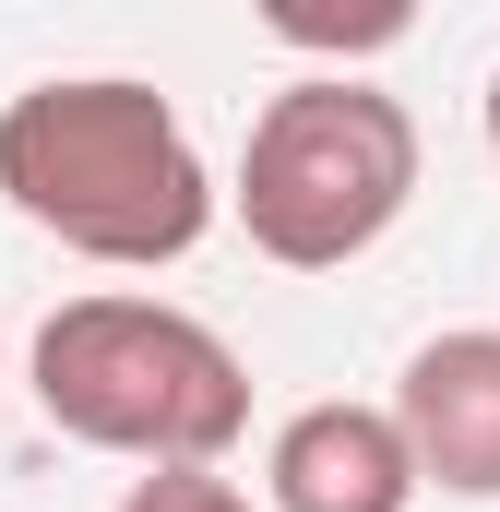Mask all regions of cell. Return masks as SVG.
Masks as SVG:
<instances>
[{
	"label": "cell",
	"instance_id": "8992f818",
	"mask_svg": "<svg viewBox=\"0 0 500 512\" xmlns=\"http://www.w3.org/2000/svg\"><path fill=\"white\" fill-rule=\"evenodd\" d=\"M262 36H286V48H334V60H358V48H393V36H405V0H381V12H298V0H274V12H262Z\"/></svg>",
	"mask_w": 500,
	"mask_h": 512
},
{
	"label": "cell",
	"instance_id": "7a4b0ae2",
	"mask_svg": "<svg viewBox=\"0 0 500 512\" xmlns=\"http://www.w3.org/2000/svg\"><path fill=\"white\" fill-rule=\"evenodd\" d=\"M24 382H36V417L60 441L120 453V465H227L250 429L239 346L203 310L143 298V286L60 298L24 346Z\"/></svg>",
	"mask_w": 500,
	"mask_h": 512
},
{
	"label": "cell",
	"instance_id": "5b68a950",
	"mask_svg": "<svg viewBox=\"0 0 500 512\" xmlns=\"http://www.w3.org/2000/svg\"><path fill=\"white\" fill-rule=\"evenodd\" d=\"M262 512H417V465L393 405H298L262 453Z\"/></svg>",
	"mask_w": 500,
	"mask_h": 512
},
{
	"label": "cell",
	"instance_id": "ba28073f",
	"mask_svg": "<svg viewBox=\"0 0 500 512\" xmlns=\"http://www.w3.org/2000/svg\"><path fill=\"white\" fill-rule=\"evenodd\" d=\"M489 155H500V72H489Z\"/></svg>",
	"mask_w": 500,
	"mask_h": 512
},
{
	"label": "cell",
	"instance_id": "277c9868",
	"mask_svg": "<svg viewBox=\"0 0 500 512\" xmlns=\"http://www.w3.org/2000/svg\"><path fill=\"white\" fill-rule=\"evenodd\" d=\"M393 429H405V465L417 489H453V501H500V334H429L393 382Z\"/></svg>",
	"mask_w": 500,
	"mask_h": 512
},
{
	"label": "cell",
	"instance_id": "3957f363",
	"mask_svg": "<svg viewBox=\"0 0 500 512\" xmlns=\"http://www.w3.org/2000/svg\"><path fill=\"white\" fill-rule=\"evenodd\" d=\"M215 203H239L262 262L346 274L417 203V120H405V96H381L370 72H298L286 96H262V120L239 143V179Z\"/></svg>",
	"mask_w": 500,
	"mask_h": 512
},
{
	"label": "cell",
	"instance_id": "6da1fadb",
	"mask_svg": "<svg viewBox=\"0 0 500 512\" xmlns=\"http://www.w3.org/2000/svg\"><path fill=\"white\" fill-rule=\"evenodd\" d=\"M0 203L108 274H155L203 251L215 167L143 72H48L0 108Z\"/></svg>",
	"mask_w": 500,
	"mask_h": 512
},
{
	"label": "cell",
	"instance_id": "52a82bcc",
	"mask_svg": "<svg viewBox=\"0 0 500 512\" xmlns=\"http://www.w3.org/2000/svg\"><path fill=\"white\" fill-rule=\"evenodd\" d=\"M120 512H262V501H250L227 465H143L120 489Z\"/></svg>",
	"mask_w": 500,
	"mask_h": 512
}]
</instances>
